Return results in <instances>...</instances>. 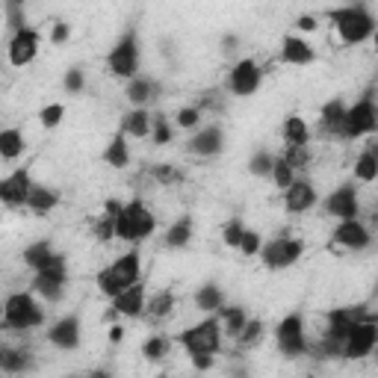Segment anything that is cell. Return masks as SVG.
I'll return each instance as SVG.
<instances>
[{
	"label": "cell",
	"instance_id": "obj_11",
	"mask_svg": "<svg viewBox=\"0 0 378 378\" xmlns=\"http://www.w3.org/2000/svg\"><path fill=\"white\" fill-rule=\"evenodd\" d=\"M260 80H263L260 65L245 56L231 68V74H227V92L236 98H252L257 89H260Z\"/></svg>",
	"mask_w": 378,
	"mask_h": 378
},
{
	"label": "cell",
	"instance_id": "obj_44",
	"mask_svg": "<svg viewBox=\"0 0 378 378\" xmlns=\"http://www.w3.org/2000/svg\"><path fill=\"white\" fill-rule=\"evenodd\" d=\"M243 231H245V225H243V219H231L225 227H222V240L227 248H236L243 240Z\"/></svg>",
	"mask_w": 378,
	"mask_h": 378
},
{
	"label": "cell",
	"instance_id": "obj_49",
	"mask_svg": "<svg viewBox=\"0 0 378 378\" xmlns=\"http://www.w3.org/2000/svg\"><path fill=\"white\" fill-rule=\"evenodd\" d=\"M68 38H71V27H68L65 21H56L54 30H51V42L54 45H65Z\"/></svg>",
	"mask_w": 378,
	"mask_h": 378
},
{
	"label": "cell",
	"instance_id": "obj_6",
	"mask_svg": "<svg viewBox=\"0 0 378 378\" xmlns=\"http://www.w3.org/2000/svg\"><path fill=\"white\" fill-rule=\"evenodd\" d=\"M375 127H378L375 101H373V92H366L361 101H355L352 107H346L340 136H343V139H361V136L375 133Z\"/></svg>",
	"mask_w": 378,
	"mask_h": 378
},
{
	"label": "cell",
	"instance_id": "obj_14",
	"mask_svg": "<svg viewBox=\"0 0 378 378\" xmlns=\"http://www.w3.org/2000/svg\"><path fill=\"white\" fill-rule=\"evenodd\" d=\"M80 337H83V328H80V316L77 313H68L47 328V343H54L56 349H63V352L77 349V346H80Z\"/></svg>",
	"mask_w": 378,
	"mask_h": 378
},
{
	"label": "cell",
	"instance_id": "obj_27",
	"mask_svg": "<svg viewBox=\"0 0 378 378\" xmlns=\"http://www.w3.org/2000/svg\"><path fill=\"white\" fill-rule=\"evenodd\" d=\"M216 316H219V322H222V334L225 337H236L243 331V325L248 322V313H245V307H227V304H222L216 311Z\"/></svg>",
	"mask_w": 378,
	"mask_h": 378
},
{
	"label": "cell",
	"instance_id": "obj_43",
	"mask_svg": "<svg viewBox=\"0 0 378 378\" xmlns=\"http://www.w3.org/2000/svg\"><path fill=\"white\" fill-rule=\"evenodd\" d=\"M63 118H65V107L63 104H47V107H42V113H38V122H42V127H47V131L59 127Z\"/></svg>",
	"mask_w": 378,
	"mask_h": 378
},
{
	"label": "cell",
	"instance_id": "obj_2",
	"mask_svg": "<svg viewBox=\"0 0 378 378\" xmlns=\"http://www.w3.org/2000/svg\"><path fill=\"white\" fill-rule=\"evenodd\" d=\"M328 21L334 24V30L340 33L343 45H361L375 33V18L370 15L366 6H340V9H328Z\"/></svg>",
	"mask_w": 378,
	"mask_h": 378
},
{
	"label": "cell",
	"instance_id": "obj_25",
	"mask_svg": "<svg viewBox=\"0 0 378 378\" xmlns=\"http://www.w3.org/2000/svg\"><path fill=\"white\" fill-rule=\"evenodd\" d=\"M101 157H104V163L109 168H127L131 166V145H127L124 133H115L113 139H109Z\"/></svg>",
	"mask_w": 378,
	"mask_h": 378
},
{
	"label": "cell",
	"instance_id": "obj_38",
	"mask_svg": "<svg viewBox=\"0 0 378 378\" xmlns=\"http://www.w3.org/2000/svg\"><path fill=\"white\" fill-rule=\"evenodd\" d=\"M24 6H27V0H6V21L12 27V33L27 27V9Z\"/></svg>",
	"mask_w": 378,
	"mask_h": 378
},
{
	"label": "cell",
	"instance_id": "obj_30",
	"mask_svg": "<svg viewBox=\"0 0 378 378\" xmlns=\"http://www.w3.org/2000/svg\"><path fill=\"white\" fill-rule=\"evenodd\" d=\"M33 366V357L24 349H15V346H0V370L3 373H24Z\"/></svg>",
	"mask_w": 378,
	"mask_h": 378
},
{
	"label": "cell",
	"instance_id": "obj_52",
	"mask_svg": "<svg viewBox=\"0 0 378 378\" xmlns=\"http://www.w3.org/2000/svg\"><path fill=\"white\" fill-rule=\"evenodd\" d=\"M296 27L302 30V33H313V30L320 27V21H316V15H298L296 18Z\"/></svg>",
	"mask_w": 378,
	"mask_h": 378
},
{
	"label": "cell",
	"instance_id": "obj_29",
	"mask_svg": "<svg viewBox=\"0 0 378 378\" xmlns=\"http://www.w3.org/2000/svg\"><path fill=\"white\" fill-rule=\"evenodd\" d=\"M343 115H346V104L340 98H334V101H328L320 113V127L325 133L331 136H340V127H343Z\"/></svg>",
	"mask_w": 378,
	"mask_h": 378
},
{
	"label": "cell",
	"instance_id": "obj_20",
	"mask_svg": "<svg viewBox=\"0 0 378 378\" xmlns=\"http://www.w3.org/2000/svg\"><path fill=\"white\" fill-rule=\"evenodd\" d=\"M316 59L313 47L307 45V38L302 36H284V45H281V63L284 65H311Z\"/></svg>",
	"mask_w": 378,
	"mask_h": 378
},
{
	"label": "cell",
	"instance_id": "obj_7",
	"mask_svg": "<svg viewBox=\"0 0 378 378\" xmlns=\"http://www.w3.org/2000/svg\"><path fill=\"white\" fill-rule=\"evenodd\" d=\"M65 281H68V266H65V254L54 252L51 260H47L42 269H36L33 278V290L47 298V302H59L65 293Z\"/></svg>",
	"mask_w": 378,
	"mask_h": 378
},
{
	"label": "cell",
	"instance_id": "obj_18",
	"mask_svg": "<svg viewBox=\"0 0 378 378\" xmlns=\"http://www.w3.org/2000/svg\"><path fill=\"white\" fill-rule=\"evenodd\" d=\"M145 284L136 281L131 287H124L122 293H118L113 298V313L109 316H131V320H136V316L145 313Z\"/></svg>",
	"mask_w": 378,
	"mask_h": 378
},
{
	"label": "cell",
	"instance_id": "obj_28",
	"mask_svg": "<svg viewBox=\"0 0 378 378\" xmlns=\"http://www.w3.org/2000/svg\"><path fill=\"white\" fill-rule=\"evenodd\" d=\"M355 177L361 184H373L378 177V151H375V142H370L361 151V157L355 160Z\"/></svg>",
	"mask_w": 378,
	"mask_h": 378
},
{
	"label": "cell",
	"instance_id": "obj_16",
	"mask_svg": "<svg viewBox=\"0 0 378 378\" xmlns=\"http://www.w3.org/2000/svg\"><path fill=\"white\" fill-rule=\"evenodd\" d=\"M320 204V195H316V186L304 177H296V181L284 189V207L290 213H307Z\"/></svg>",
	"mask_w": 378,
	"mask_h": 378
},
{
	"label": "cell",
	"instance_id": "obj_45",
	"mask_svg": "<svg viewBox=\"0 0 378 378\" xmlns=\"http://www.w3.org/2000/svg\"><path fill=\"white\" fill-rule=\"evenodd\" d=\"M260 245H263V236L257 234V231H248V227H245V231H243V240H240V245H236V248H240L245 257H254L257 252H260Z\"/></svg>",
	"mask_w": 378,
	"mask_h": 378
},
{
	"label": "cell",
	"instance_id": "obj_22",
	"mask_svg": "<svg viewBox=\"0 0 378 378\" xmlns=\"http://www.w3.org/2000/svg\"><path fill=\"white\" fill-rule=\"evenodd\" d=\"M109 269L115 272V278L122 281L124 287H131L139 281V272H142V260H139V252L136 248H131V252H124L118 260L109 263Z\"/></svg>",
	"mask_w": 378,
	"mask_h": 378
},
{
	"label": "cell",
	"instance_id": "obj_19",
	"mask_svg": "<svg viewBox=\"0 0 378 378\" xmlns=\"http://www.w3.org/2000/svg\"><path fill=\"white\" fill-rule=\"evenodd\" d=\"M189 151L195 157H219L225 151V131L219 124H210L204 131H198L189 139Z\"/></svg>",
	"mask_w": 378,
	"mask_h": 378
},
{
	"label": "cell",
	"instance_id": "obj_1",
	"mask_svg": "<svg viewBox=\"0 0 378 378\" xmlns=\"http://www.w3.org/2000/svg\"><path fill=\"white\" fill-rule=\"evenodd\" d=\"M104 210L109 219H113L115 240H122V243L139 245V243H145L148 236H154V231H157V219L151 210H148V204L142 198H133V201H127V204L109 198L104 204Z\"/></svg>",
	"mask_w": 378,
	"mask_h": 378
},
{
	"label": "cell",
	"instance_id": "obj_37",
	"mask_svg": "<svg viewBox=\"0 0 378 378\" xmlns=\"http://www.w3.org/2000/svg\"><path fill=\"white\" fill-rule=\"evenodd\" d=\"M269 177L275 181V186L278 189H287L293 181H296V168L284 160V157H275V163H272V172H269Z\"/></svg>",
	"mask_w": 378,
	"mask_h": 378
},
{
	"label": "cell",
	"instance_id": "obj_10",
	"mask_svg": "<svg viewBox=\"0 0 378 378\" xmlns=\"http://www.w3.org/2000/svg\"><path fill=\"white\" fill-rule=\"evenodd\" d=\"M275 340H278V349H281L287 357H298L311 349V343H307V334H304V316L302 313H290L284 316L281 322L275 328Z\"/></svg>",
	"mask_w": 378,
	"mask_h": 378
},
{
	"label": "cell",
	"instance_id": "obj_17",
	"mask_svg": "<svg viewBox=\"0 0 378 378\" xmlns=\"http://www.w3.org/2000/svg\"><path fill=\"white\" fill-rule=\"evenodd\" d=\"M30 186H33V177H30L27 168H15L12 175H6L3 181H0V204L24 207Z\"/></svg>",
	"mask_w": 378,
	"mask_h": 378
},
{
	"label": "cell",
	"instance_id": "obj_23",
	"mask_svg": "<svg viewBox=\"0 0 378 378\" xmlns=\"http://www.w3.org/2000/svg\"><path fill=\"white\" fill-rule=\"evenodd\" d=\"M124 136H133V139H145L151 133V113H148V107H133L131 113L122 118V131Z\"/></svg>",
	"mask_w": 378,
	"mask_h": 378
},
{
	"label": "cell",
	"instance_id": "obj_13",
	"mask_svg": "<svg viewBox=\"0 0 378 378\" xmlns=\"http://www.w3.org/2000/svg\"><path fill=\"white\" fill-rule=\"evenodd\" d=\"M38 56V33L33 27H21L15 30L12 38H9V63L15 68L30 65Z\"/></svg>",
	"mask_w": 378,
	"mask_h": 378
},
{
	"label": "cell",
	"instance_id": "obj_21",
	"mask_svg": "<svg viewBox=\"0 0 378 378\" xmlns=\"http://www.w3.org/2000/svg\"><path fill=\"white\" fill-rule=\"evenodd\" d=\"M56 204H59V192H56V189H51V186H42V184L30 186L27 201H24L27 210H33L36 216H47Z\"/></svg>",
	"mask_w": 378,
	"mask_h": 378
},
{
	"label": "cell",
	"instance_id": "obj_53",
	"mask_svg": "<svg viewBox=\"0 0 378 378\" xmlns=\"http://www.w3.org/2000/svg\"><path fill=\"white\" fill-rule=\"evenodd\" d=\"M189 357H192V366H195V370H210V366H213V355H189Z\"/></svg>",
	"mask_w": 378,
	"mask_h": 378
},
{
	"label": "cell",
	"instance_id": "obj_34",
	"mask_svg": "<svg viewBox=\"0 0 378 378\" xmlns=\"http://www.w3.org/2000/svg\"><path fill=\"white\" fill-rule=\"evenodd\" d=\"M51 254H54V243L51 240H38V243L24 248V263L36 272V269H42V266L51 260Z\"/></svg>",
	"mask_w": 378,
	"mask_h": 378
},
{
	"label": "cell",
	"instance_id": "obj_42",
	"mask_svg": "<svg viewBox=\"0 0 378 378\" xmlns=\"http://www.w3.org/2000/svg\"><path fill=\"white\" fill-rule=\"evenodd\" d=\"M272 163H275V157L269 151H257L252 160H248V172H252L254 177H269Z\"/></svg>",
	"mask_w": 378,
	"mask_h": 378
},
{
	"label": "cell",
	"instance_id": "obj_9",
	"mask_svg": "<svg viewBox=\"0 0 378 378\" xmlns=\"http://www.w3.org/2000/svg\"><path fill=\"white\" fill-rule=\"evenodd\" d=\"M260 260L263 266H269V269H290V266H296L298 260H302L304 254V243L302 240H293V236H275V240L263 243L260 245Z\"/></svg>",
	"mask_w": 378,
	"mask_h": 378
},
{
	"label": "cell",
	"instance_id": "obj_35",
	"mask_svg": "<svg viewBox=\"0 0 378 378\" xmlns=\"http://www.w3.org/2000/svg\"><path fill=\"white\" fill-rule=\"evenodd\" d=\"M172 311H175V293L160 290V293H154L151 298H145V313H151L154 320H166Z\"/></svg>",
	"mask_w": 378,
	"mask_h": 378
},
{
	"label": "cell",
	"instance_id": "obj_33",
	"mask_svg": "<svg viewBox=\"0 0 378 378\" xmlns=\"http://www.w3.org/2000/svg\"><path fill=\"white\" fill-rule=\"evenodd\" d=\"M281 133H284L287 145H307L311 142V127H307V122L302 115H287Z\"/></svg>",
	"mask_w": 378,
	"mask_h": 378
},
{
	"label": "cell",
	"instance_id": "obj_3",
	"mask_svg": "<svg viewBox=\"0 0 378 378\" xmlns=\"http://www.w3.org/2000/svg\"><path fill=\"white\" fill-rule=\"evenodd\" d=\"M222 322H219V316L210 313L204 322H198L192 328H186L177 337V343L186 349V355H216L222 349Z\"/></svg>",
	"mask_w": 378,
	"mask_h": 378
},
{
	"label": "cell",
	"instance_id": "obj_15",
	"mask_svg": "<svg viewBox=\"0 0 378 378\" xmlns=\"http://www.w3.org/2000/svg\"><path fill=\"white\" fill-rule=\"evenodd\" d=\"M331 240L337 245L349 248V252H364V248L373 243V236H370V231H366V225L361 222V219H340V225L334 227Z\"/></svg>",
	"mask_w": 378,
	"mask_h": 378
},
{
	"label": "cell",
	"instance_id": "obj_36",
	"mask_svg": "<svg viewBox=\"0 0 378 378\" xmlns=\"http://www.w3.org/2000/svg\"><path fill=\"white\" fill-rule=\"evenodd\" d=\"M168 349H172V340L163 334H154V337H148L145 346H142V355L148 357V361H163V357L168 355Z\"/></svg>",
	"mask_w": 378,
	"mask_h": 378
},
{
	"label": "cell",
	"instance_id": "obj_55",
	"mask_svg": "<svg viewBox=\"0 0 378 378\" xmlns=\"http://www.w3.org/2000/svg\"><path fill=\"white\" fill-rule=\"evenodd\" d=\"M234 45H240V38H236V36H225V54H231Z\"/></svg>",
	"mask_w": 378,
	"mask_h": 378
},
{
	"label": "cell",
	"instance_id": "obj_47",
	"mask_svg": "<svg viewBox=\"0 0 378 378\" xmlns=\"http://www.w3.org/2000/svg\"><path fill=\"white\" fill-rule=\"evenodd\" d=\"M63 86H65V92H68V95H80V92H83V86H86L80 68H71V71H65Z\"/></svg>",
	"mask_w": 378,
	"mask_h": 378
},
{
	"label": "cell",
	"instance_id": "obj_48",
	"mask_svg": "<svg viewBox=\"0 0 378 378\" xmlns=\"http://www.w3.org/2000/svg\"><path fill=\"white\" fill-rule=\"evenodd\" d=\"M95 236H98V240H101V243L115 240V231H113V219H109L107 213H104V216L95 222Z\"/></svg>",
	"mask_w": 378,
	"mask_h": 378
},
{
	"label": "cell",
	"instance_id": "obj_41",
	"mask_svg": "<svg viewBox=\"0 0 378 378\" xmlns=\"http://www.w3.org/2000/svg\"><path fill=\"white\" fill-rule=\"evenodd\" d=\"M281 157L298 172V168H304L307 163H311V148H307V145H287Z\"/></svg>",
	"mask_w": 378,
	"mask_h": 378
},
{
	"label": "cell",
	"instance_id": "obj_32",
	"mask_svg": "<svg viewBox=\"0 0 378 378\" xmlns=\"http://www.w3.org/2000/svg\"><path fill=\"white\" fill-rule=\"evenodd\" d=\"M222 304H225V293L219 284H204L195 290V307L201 313H216Z\"/></svg>",
	"mask_w": 378,
	"mask_h": 378
},
{
	"label": "cell",
	"instance_id": "obj_40",
	"mask_svg": "<svg viewBox=\"0 0 378 378\" xmlns=\"http://www.w3.org/2000/svg\"><path fill=\"white\" fill-rule=\"evenodd\" d=\"M172 124H168L166 115H151V139L154 145H168L172 142Z\"/></svg>",
	"mask_w": 378,
	"mask_h": 378
},
{
	"label": "cell",
	"instance_id": "obj_31",
	"mask_svg": "<svg viewBox=\"0 0 378 378\" xmlns=\"http://www.w3.org/2000/svg\"><path fill=\"white\" fill-rule=\"evenodd\" d=\"M24 133L18 131V127H6V131H0V160H18V157L24 154Z\"/></svg>",
	"mask_w": 378,
	"mask_h": 378
},
{
	"label": "cell",
	"instance_id": "obj_5",
	"mask_svg": "<svg viewBox=\"0 0 378 378\" xmlns=\"http://www.w3.org/2000/svg\"><path fill=\"white\" fill-rule=\"evenodd\" d=\"M107 68L109 74L122 77V80H131V77L139 74V36L133 27L113 45V51L107 56Z\"/></svg>",
	"mask_w": 378,
	"mask_h": 378
},
{
	"label": "cell",
	"instance_id": "obj_51",
	"mask_svg": "<svg viewBox=\"0 0 378 378\" xmlns=\"http://www.w3.org/2000/svg\"><path fill=\"white\" fill-rule=\"evenodd\" d=\"M154 177L160 184H172V181H177V175H175V168L168 166V163H160V166H154Z\"/></svg>",
	"mask_w": 378,
	"mask_h": 378
},
{
	"label": "cell",
	"instance_id": "obj_26",
	"mask_svg": "<svg viewBox=\"0 0 378 378\" xmlns=\"http://www.w3.org/2000/svg\"><path fill=\"white\" fill-rule=\"evenodd\" d=\"M192 231H195V222H192V216H181L177 222H172V227L166 231V248H186L189 240H192Z\"/></svg>",
	"mask_w": 378,
	"mask_h": 378
},
{
	"label": "cell",
	"instance_id": "obj_4",
	"mask_svg": "<svg viewBox=\"0 0 378 378\" xmlns=\"http://www.w3.org/2000/svg\"><path fill=\"white\" fill-rule=\"evenodd\" d=\"M45 322V307L30 293H12L3 304V325L12 331H30Z\"/></svg>",
	"mask_w": 378,
	"mask_h": 378
},
{
	"label": "cell",
	"instance_id": "obj_24",
	"mask_svg": "<svg viewBox=\"0 0 378 378\" xmlns=\"http://www.w3.org/2000/svg\"><path fill=\"white\" fill-rule=\"evenodd\" d=\"M157 95H160V89H157V83L151 77L136 74V77H131V83H127V101L133 107H148Z\"/></svg>",
	"mask_w": 378,
	"mask_h": 378
},
{
	"label": "cell",
	"instance_id": "obj_50",
	"mask_svg": "<svg viewBox=\"0 0 378 378\" xmlns=\"http://www.w3.org/2000/svg\"><path fill=\"white\" fill-rule=\"evenodd\" d=\"M195 107L198 109H216V113H219V109H222V98H219V92H204L201 101H198Z\"/></svg>",
	"mask_w": 378,
	"mask_h": 378
},
{
	"label": "cell",
	"instance_id": "obj_46",
	"mask_svg": "<svg viewBox=\"0 0 378 378\" xmlns=\"http://www.w3.org/2000/svg\"><path fill=\"white\" fill-rule=\"evenodd\" d=\"M177 127H184V131H192V127H198V122H201V109L198 107H184L181 113H177Z\"/></svg>",
	"mask_w": 378,
	"mask_h": 378
},
{
	"label": "cell",
	"instance_id": "obj_12",
	"mask_svg": "<svg viewBox=\"0 0 378 378\" xmlns=\"http://www.w3.org/2000/svg\"><path fill=\"white\" fill-rule=\"evenodd\" d=\"M322 213L334 216L337 222H340V219H357L361 216V201H357L355 184H343L340 189H334V192L322 201Z\"/></svg>",
	"mask_w": 378,
	"mask_h": 378
},
{
	"label": "cell",
	"instance_id": "obj_39",
	"mask_svg": "<svg viewBox=\"0 0 378 378\" xmlns=\"http://www.w3.org/2000/svg\"><path fill=\"white\" fill-rule=\"evenodd\" d=\"M263 331H266V325H263L260 320H248V322L243 325V331L236 334L234 340L240 343V346H254V343H257V340H260V337H263Z\"/></svg>",
	"mask_w": 378,
	"mask_h": 378
},
{
	"label": "cell",
	"instance_id": "obj_54",
	"mask_svg": "<svg viewBox=\"0 0 378 378\" xmlns=\"http://www.w3.org/2000/svg\"><path fill=\"white\" fill-rule=\"evenodd\" d=\"M122 340H124V328L113 325V328H109V343H122Z\"/></svg>",
	"mask_w": 378,
	"mask_h": 378
},
{
	"label": "cell",
	"instance_id": "obj_8",
	"mask_svg": "<svg viewBox=\"0 0 378 378\" xmlns=\"http://www.w3.org/2000/svg\"><path fill=\"white\" fill-rule=\"evenodd\" d=\"M375 343H378V322H375V313H366L352 325V331L346 334L340 355L349 357V361H361V357L373 355Z\"/></svg>",
	"mask_w": 378,
	"mask_h": 378
}]
</instances>
